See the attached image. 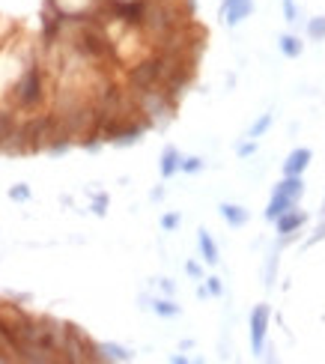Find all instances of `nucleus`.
Masks as SVG:
<instances>
[{
    "instance_id": "obj_17",
    "label": "nucleus",
    "mask_w": 325,
    "mask_h": 364,
    "mask_svg": "<svg viewBox=\"0 0 325 364\" xmlns=\"http://www.w3.org/2000/svg\"><path fill=\"white\" fill-rule=\"evenodd\" d=\"M93 212H96V215H105V212H107V194H98V197L93 200Z\"/></svg>"
},
{
    "instance_id": "obj_5",
    "label": "nucleus",
    "mask_w": 325,
    "mask_h": 364,
    "mask_svg": "<svg viewBox=\"0 0 325 364\" xmlns=\"http://www.w3.org/2000/svg\"><path fill=\"white\" fill-rule=\"evenodd\" d=\"M308 161H311V150H295L290 159H286V165H284V170H286V176H299L304 168H308Z\"/></svg>"
},
{
    "instance_id": "obj_18",
    "label": "nucleus",
    "mask_w": 325,
    "mask_h": 364,
    "mask_svg": "<svg viewBox=\"0 0 325 364\" xmlns=\"http://www.w3.org/2000/svg\"><path fill=\"white\" fill-rule=\"evenodd\" d=\"M269 123H272V117H269V114H266V117H263V120H260V123L254 125V129H251V138H257V134H263V132L269 129Z\"/></svg>"
},
{
    "instance_id": "obj_19",
    "label": "nucleus",
    "mask_w": 325,
    "mask_h": 364,
    "mask_svg": "<svg viewBox=\"0 0 325 364\" xmlns=\"http://www.w3.org/2000/svg\"><path fill=\"white\" fill-rule=\"evenodd\" d=\"M206 281H209V293L218 296V293H221V281H218V278H206Z\"/></svg>"
},
{
    "instance_id": "obj_20",
    "label": "nucleus",
    "mask_w": 325,
    "mask_h": 364,
    "mask_svg": "<svg viewBox=\"0 0 325 364\" xmlns=\"http://www.w3.org/2000/svg\"><path fill=\"white\" fill-rule=\"evenodd\" d=\"M185 269H188V275H191V278H200V275H203V272H200V266H197V263H188Z\"/></svg>"
},
{
    "instance_id": "obj_24",
    "label": "nucleus",
    "mask_w": 325,
    "mask_h": 364,
    "mask_svg": "<svg viewBox=\"0 0 325 364\" xmlns=\"http://www.w3.org/2000/svg\"><path fill=\"white\" fill-rule=\"evenodd\" d=\"M254 152V143H245V147H239V156H251Z\"/></svg>"
},
{
    "instance_id": "obj_22",
    "label": "nucleus",
    "mask_w": 325,
    "mask_h": 364,
    "mask_svg": "<svg viewBox=\"0 0 325 364\" xmlns=\"http://www.w3.org/2000/svg\"><path fill=\"white\" fill-rule=\"evenodd\" d=\"M311 33H313V36H319V33H325V24H319V21H313V24H311Z\"/></svg>"
},
{
    "instance_id": "obj_4",
    "label": "nucleus",
    "mask_w": 325,
    "mask_h": 364,
    "mask_svg": "<svg viewBox=\"0 0 325 364\" xmlns=\"http://www.w3.org/2000/svg\"><path fill=\"white\" fill-rule=\"evenodd\" d=\"M179 165H182L179 150L176 147H165V152H161V176L170 179L174 174H179Z\"/></svg>"
},
{
    "instance_id": "obj_11",
    "label": "nucleus",
    "mask_w": 325,
    "mask_h": 364,
    "mask_svg": "<svg viewBox=\"0 0 325 364\" xmlns=\"http://www.w3.org/2000/svg\"><path fill=\"white\" fill-rule=\"evenodd\" d=\"M277 191H284V194L286 197H299L302 194V176H286L284 182H281V185H277Z\"/></svg>"
},
{
    "instance_id": "obj_9",
    "label": "nucleus",
    "mask_w": 325,
    "mask_h": 364,
    "mask_svg": "<svg viewBox=\"0 0 325 364\" xmlns=\"http://www.w3.org/2000/svg\"><path fill=\"white\" fill-rule=\"evenodd\" d=\"M299 224H302V215L299 212H290V209H286V212L277 215V230H281V233H290Z\"/></svg>"
},
{
    "instance_id": "obj_16",
    "label": "nucleus",
    "mask_w": 325,
    "mask_h": 364,
    "mask_svg": "<svg viewBox=\"0 0 325 364\" xmlns=\"http://www.w3.org/2000/svg\"><path fill=\"white\" fill-rule=\"evenodd\" d=\"M161 227H165V230H176V227H179V215L176 212H167L165 218H161Z\"/></svg>"
},
{
    "instance_id": "obj_7",
    "label": "nucleus",
    "mask_w": 325,
    "mask_h": 364,
    "mask_svg": "<svg viewBox=\"0 0 325 364\" xmlns=\"http://www.w3.org/2000/svg\"><path fill=\"white\" fill-rule=\"evenodd\" d=\"M15 123H18V114L12 108H0V143H3L6 134L15 129Z\"/></svg>"
},
{
    "instance_id": "obj_12",
    "label": "nucleus",
    "mask_w": 325,
    "mask_h": 364,
    "mask_svg": "<svg viewBox=\"0 0 325 364\" xmlns=\"http://www.w3.org/2000/svg\"><path fill=\"white\" fill-rule=\"evenodd\" d=\"M152 311H156L158 316H179V305H174V302H167V299H158V302H152Z\"/></svg>"
},
{
    "instance_id": "obj_15",
    "label": "nucleus",
    "mask_w": 325,
    "mask_h": 364,
    "mask_svg": "<svg viewBox=\"0 0 325 364\" xmlns=\"http://www.w3.org/2000/svg\"><path fill=\"white\" fill-rule=\"evenodd\" d=\"M179 170H185V174H197V170H203V159H182V165H179Z\"/></svg>"
},
{
    "instance_id": "obj_3",
    "label": "nucleus",
    "mask_w": 325,
    "mask_h": 364,
    "mask_svg": "<svg viewBox=\"0 0 325 364\" xmlns=\"http://www.w3.org/2000/svg\"><path fill=\"white\" fill-rule=\"evenodd\" d=\"M132 352L120 343H96V361H129Z\"/></svg>"
},
{
    "instance_id": "obj_1",
    "label": "nucleus",
    "mask_w": 325,
    "mask_h": 364,
    "mask_svg": "<svg viewBox=\"0 0 325 364\" xmlns=\"http://www.w3.org/2000/svg\"><path fill=\"white\" fill-rule=\"evenodd\" d=\"M63 358L72 364H90L96 361V343L90 341V334L78 325H69L66 334V347H63Z\"/></svg>"
},
{
    "instance_id": "obj_13",
    "label": "nucleus",
    "mask_w": 325,
    "mask_h": 364,
    "mask_svg": "<svg viewBox=\"0 0 325 364\" xmlns=\"http://www.w3.org/2000/svg\"><path fill=\"white\" fill-rule=\"evenodd\" d=\"M9 200H15V203H24V200H30V188H27L24 182H18V185L9 188Z\"/></svg>"
},
{
    "instance_id": "obj_14",
    "label": "nucleus",
    "mask_w": 325,
    "mask_h": 364,
    "mask_svg": "<svg viewBox=\"0 0 325 364\" xmlns=\"http://www.w3.org/2000/svg\"><path fill=\"white\" fill-rule=\"evenodd\" d=\"M281 48H284V54L295 57V54L302 51V45H299V39H293V36H284V39H281Z\"/></svg>"
},
{
    "instance_id": "obj_23",
    "label": "nucleus",
    "mask_w": 325,
    "mask_h": 364,
    "mask_svg": "<svg viewBox=\"0 0 325 364\" xmlns=\"http://www.w3.org/2000/svg\"><path fill=\"white\" fill-rule=\"evenodd\" d=\"M161 290H165V293H174V281H167V278H161Z\"/></svg>"
},
{
    "instance_id": "obj_8",
    "label": "nucleus",
    "mask_w": 325,
    "mask_h": 364,
    "mask_svg": "<svg viewBox=\"0 0 325 364\" xmlns=\"http://www.w3.org/2000/svg\"><path fill=\"white\" fill-rule=\"evenodd\" d=\"M221 215L227 218V221L233 224V227H239V224H245V218H248V212L242 206H233V203H224L221 206Z\"/></svg>"
},
{
    "instance_id": "obj_21",
    "label": "nucleus",
    "mask_w": 325,
    "mask_h": 364,
    "mask_svg": "<svg viewBox=\"0 0 325 364\" xmlns=\"http://www.w3.org/2000/svg\"><path fill=\"white\" fill-rule=\"evenodd\" d=\"M284 6H286V18H290V21H295V6H293V0H284Z\"/></svg>"
},
{
    "instance_id": "obj_2",
    "label": "nucleus",
    "mask_w": 325,
    "mask_h": 364,
    "mask_svg": "<svg viewBox=\"0 0 325 364\" xmlns=\"http://www.w3.org/2000/svg\"><path fill=\"white\" fill-rule=\"evenodd\" d=\"M266 323H269V307L260 305L254 314H251V338H254V350H263V338H266Z\"/></svg>"
},
{
    "instance_id": "obj_6",
    "label": "nucleus",
    "mask_w": 325,
    "mask_h": 364,
    "mask_svg": "<svg viewBox=\"0 0 325 364\" xmlns=\"http://www.w3.org/2000/svg\"><path fill=\"white\" fill-rule=\"evenodd\" d=\"M293 203H295L293 197H286L284 191H275V197H272V203H269L266 215H269V218H277L281 212H286V209H293Z\"/></svg>"
},
{
    "instance_id": "obj_10",
    "label": "nucleus",
    "mask_w": 325,
    "mask_h": 364,
    "mask_svg": "<svg viewBox=\"0 0 325 364\" xmlns=\"http://www.w3.org/2000/svg\"><path fill=\"white\" fill-rule=\"evenodd\" d=\"M200 251H203V260L206 263H218V248H215V242H212V236L200 230Z\"/></svg>"
}]
</instances>
